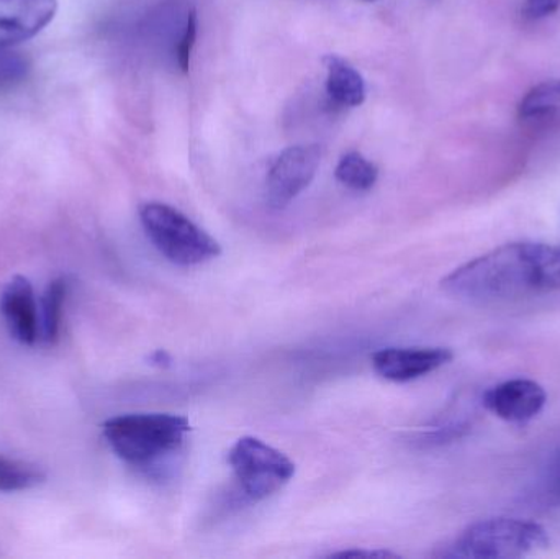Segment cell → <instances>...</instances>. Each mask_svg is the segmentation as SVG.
Returning a JSON list of instances; mask_svg holds the SVG:
<instances>
[{"mask_svg": "<svg viewBox=\"0 0 560 559\" xmlns=\"http://www.w3.org/2000/svg\"><path fill=\"white\" fill-rule=\"evenodd\" d=\"M441 288L480 304L551 294L560 291V245L506 243L454 269Z\"/></svg>", "mask_w": 560, "mask_h": 559, "instance_id": "1", "label": "cell"}, {"mask_svg": "<svg viewBox=\"0 0 560 559\" xmlns=\"http://www.w3.org/2000/svg\"><path fill=\"white\" fill-rule=\"evenodd\" d=\"M102 432L121 462L153 469L183 450L190 423L174 414H127L108 419Z\"/></svg>", "mask_w": 560, "mask_h": 559, "instance_id": "2", "label": "cell"}, {"mask_svg": "<svg viewBox=\"0 0 560 559\" xmlns=\"http://www.w3.org/2000/svg\"><path fill=\"white\" fill-rule=\"evenodd\" d=\"M542 525L522 519H487L469 525L441 554L444 558L512 559L528 557L549 547Z\"/></svg>", "mask_w": 560, "mask_h": 559, "instance_id": "3", "label": "cell"}, {"mask_svg": "<svg viewBox=\"0 0 560 559\" xmlns=\"http://www.w3.org/2000/svg\"><path fill=\"white\" fill-rule=\"evenodd\" d=\"M140 222L154 248L174 265H202L222 255V246L212 235L167 203H143Z\"/></svg>", "mask_w": 560, "mask_h": 559, "instance_id": "4", "label": "cell"}, {"mask_svg": "<svg viewBox=\"0 0 560 559\" xmlns=\"http://www.w3.org/2000/svg\"><path fill=\"white\" fill-rule=\"evenodd\" d=\"M229 463L245 498L259 502L271 498L295 476L289 456L256 436H243L229 453Z\"/></svg>", "mask_w": 560, "mask_h": 559, "instance_id": "5", "label": "cell"}, {"mask_svg": "<svg viewBox=\"0 0 560 559\" xmlns=\"http://www.w3.org/2000/svg\"><path fill=\"white\" fill-rule=\"evenodd\" d=\"M322 163L318 144H296L276 158L268 173V203L272 209H285L312 184Z\"/></svg>", "mask_w": 560, "mask_h": 559, "instance_id": "6", "label": "cell"}, {"mask_svg": "<svg viewBox=\"0 0 560 559\" xmlns=\"http://www.w3.org/2000/svg\"><path fill=\"white\" fill-rule=\"evenodd\" d=\"M548 403L541 384L528 377H513L483 393L482 406L497 419L512 426H526L535 420Z\"/></svg>", "mask_w": 560, "mask_h": 559, "instance_id": "7", "label": "cell"}, {"mask_svg": "<svg viewBox=\"0 0 560 559\" xmlns=\"http://www.w3.org/2000/svg\"><path fill=\"white\" fill-rule=\"evenodd\" d=\"M450 348H384L372 354L375 373L392 383H410L453 361Z\"/></svg>", "mask_w": 560, "mask_h": 559, "instance_id": "8", "label": "cell"}, {"mask_svg": "<svg viewBox=\"0 0 560 559\" xmlns=\"http://www.w3.org/2000/svg\"><path fill=\"white\" fill-rule=\"evenodd\" d=\"M0 315L13 340L33 347L39 340V308L25 276H13L0 291Z\"/></svg>", "mask_w": 560, "mask_h": 559, "instance_id": "9", "label": "cell"}, {"mask_svg": "<svg viewBox=\"0 0 560 559\" xmlns=\"http://www.w3.org/2000/svg\"><path fill=\"white\" fill-rule=\"evenodd\" d=\"M58 0H0V48L28 42L55 20Z\"/></svg>", "mask_w": 560, "mask_h": 559, "instance_id": "10", "label": "cell"}, {"mask_svg": "<svg viewBox=\"0 0 560 559\" xmlns=\"http://www.w3.org/2000/svg\"><path fill=\"white\" fill-rule=\"evenodd\" d=\"M326 68V94L338 107H359L365 98V84L354 66L341 56L323 58Z\"/></svg>", "mask_w": 560, "mask_h": 559, "instance_id": "11", "label": "cell"}, {"mask_svg": "<svg viewBox=\"0 0 560 559\" xmlns=\"http://www.w3.org/2000/svg\"><path fill=\"white\" fill-rule=\"evenodd\" d=\"M68 279L56 278L49 282L42 299V314H39V340L55 345L61 330L62 305L68 295Z\"/></svg>", "mask_w": 560, "mask_h": 559, "instance_id": "12", "label": "cell"}, {"mask_svg": "<svg viewBox=\"0 0 560 559\" xmlns=\"http://www.w3.org/2000/svg\"><path fill=\"white\" fill-rule=\"evenodd\" d=\"M45 479L46 473L39 466L0 455V492L28 491Z\"/></svg>", "mask_w": 560, "mask_h": 559, "instance_id": "13", "label": "cell"}, {"mask_svg": "<svg viewBox=\"0 0 560 559\" xmlns=\"http://www.w3.org/2000/svg\"><path fill=\"white\" fill-rule=\"evenodd\" d=\"M560 105V79H549L533 85L518 104L522 120L546 117Z\"/></svg>", "mask_w": 560, "mask_h": 559, "instance_id": "14", "label": "cell"}, {"mask_svg": "<svg viewBox=\"0 0 560 559\" xmlns=\"http://www.w3.org/2000/svg\"><path fill=\"white\" fill-rule=\"evenodd\" d=\"M335 176L349 189L369 190L377 183L378 170L368 158L362 156L358 151H351L339 160Z\"/></svg>", "mask_w": 560, "mask_h": 559, "instance_id": "15", "label": "cell"}, {"mask_svg": "<svg viewBox=\"0 0 560 559\" xmlns=\"http://www.w3.org/2000/svg\"><path fill=\"white\" fill-rule=\"evenodd\" d=\"M30 65L26 58L10 48H0V89L19 84L28 74Z\"/></svg>", "mask_w": 560, "mask_h": 559, "instance_id": "16", "label": "cell"}, {"mask_svg": "<svg viewBox=\"0 0 560 559\" xmlns=\"http://www.w3.org/2000/svg\"><path fill=\"white\" fill-rule=\"evenodd\" d=\"M197 39V13L190 12L187 16L186 26H184L183 36H180L179 45H177V65L184 72L189 71L190 56H192L194 45Z\"/></svg>", "mask_w": 560, "mask_h": 559, "instance_id": "17", "label": "cell"}, {"mask_svg": "<svg viewBox=\"0 0 560 559\" xmlns=\"http://www.w3.org/2000/svg\"><path fill=\"white\" fill-rule=\"evenodd\" d=\"M560 9V0H526L525 13L529 19H545Z\"/></svg>", "mask_w": 560, "mask_h": 559, "instance_id": "18", "label": "cell"}, {"mask_svg": "<svg viewBox=\"0 0 560 559\" xmlns=\"http://www.w3.org/2000/svg\"><path fill=\"white\" fill-rule=\"evenodd\" d=\"M329 558H365V559H372V558H397V555L392 554V551H385V550H346V551H339V554H332L329 555Z\"/></svg>", "mask_w": 560, "mask_h": 559, "instance_id": "19", "label": "cell"}, {"mask_svg": "<svg viewBox=\"0 0 560 559\" xmlns=\"http://www.w3.org/2000/svg\"><path fill=\"white\" fill-rule=\"evenodd\" d=\"M151 361H154V363L161 364V366H163V363H170L171 358L167 357L166 351H156V353L151 357Z\"/></svg>", "mask_w": 560, "mask_h": 559, "instance_id": "20", "label": "cell"}, {"mask_svg": "<svg viewBox=\"0 0 560 559\" xmlns=\"http://www.w3.org/2000/svg\"><path fill=\"white\" fill-rule=\"evenodd\" d=\"M558 485H559V488H560V462H559V476H558Z\"/></svg>", "mask_w": 560, "mask_h": 559, "instance_id": "21", "label": "cell"}, {"mask_svg": "<svg viewBox=\"0 0 560 559\" xmlns=\"http://www.w3.org/2000/svg\"><path fill=\"white\" fill-rule=\"evenodd\" d=\"M369 2H371V0H369Z\"/></svg>", "mask_w": 560, "mask_h": 559, "instance_id": "22", "label": "cell"}]
</instances>
